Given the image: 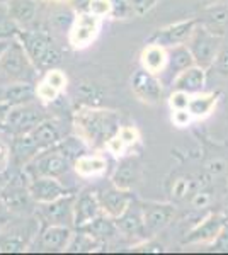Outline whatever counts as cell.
Here are the masks:
<instances>
[{
    "mask_svg": "<svg viewBox=\"0 0 228 255\" xmlns=\"http://www.w3.org/2000/svg\"><path fill=\"white\" fill-rule=\"evenodd\" d=\"M73 126L77 136L90 148H106V143L121 128V118L116 111L80 106L73 113Z\"/></svg>",
    "mask_w": 228,
    "mask_h": 255,
    "instance_id": "obj_1",
    "label": "cell"
},
{
    "mask_svg": "<svg viewBox=\"0 0 228 255\" xmlns=\"http://www.w3.org/2000/svg\"><path fill=\"white\" fill-rule=\"evenodd\" d=\"M15 38L20 41L29 60L32 61L38 72H48L61 63L60 49L56 48L51 34H48L46 31L20 29Z\"/></svg>",
    "mask_w": 228,
    "mask_h": 255,
    "instance_id": "obj_2",
    "label": "cell"
},
{
    "mask_svg": "<svg viewBox=\"0 0 228 255\" xmlns=\"http://www.w3.org/2000/svg\"><path fill=\"white\" fill-rule=\"evenodd\" d=\"M38 70L29 60L26 49L17 38H12L3 53L0 55V84H17L31 82L34 84Z\"/></svg>",
    "mask_w": 228,
    "mask_h": 255,
    "instance_id": "obj_3",
    "label": "cell"
},
{
    "mask_svg": "<svg viewBox=\"0 0 228 255\" xmlns=\"http://www.w3.org/2000/svg\"><path fill=\"white\" fill-rule=\"evenodd\" d=\"M222 38L223 36L210 31L206 26L198 22V26L194 27L191 38L188 39V43H186L191 55H193V58H194V63H196L198 67H201L205 70L213 67L220 48H222Z\"/></svg>",
    "mask_w": 228,
    "mask_h": 255,
    "instance_id": "obj_4",
    "label": "cell"
},
{
    "mask_svg": "<svg viewBox=\"0 0 228 255\" xmlns=\"http://www.w3.org/2000/svg\"><path fill=\"white\" fill-rule=\"evenodd\" d=\"M72 167V160L65 157L56 146H53L48 148V150L39 151L22 168V172L27 175V179H32V177H55V179H61V177L68 174Z\"/></svg>",
    "mask_w": 228,
    "mask_h": 255,
    "instance_id": "obj_5",
    "label": "cell"
},
{
    "mask_svg": "<svg viewBox=\"0 0 228 255\" xmlns=\"http://www.w3.org/2000/svg\"><path fill=\"white\" fill-rule=\"evenodd\" d=\"M102 19L90 12H77L68 29V44L73 49H84L94 43L101 31Z\"/></svg>",
    "mask_w": 228,
    "mask_h": 255,
    "instance_id": "obj_6",
    "label": "cell"
},
{
    "mask_svg": "<svg viewBox=\"0 0 228 255\" xmlns=\"http://www.w3.org/2000/svg\"><path fill=\"white\" fill-rule=\"evenodd\" d=\"M48 116L44 114V111L38 104H34V101L27 102V104L12 106L9 109V114H7V121L3 129L14 136V134L26 133V131L32 129L38 123H41Z\"/></svg>",
    "mask_w": 228,
    "mask_h": 255,
    "instance_id": "obj_7",
    "label": "cell"
},
{
    "mask_svg": "<svg viewBox=\"0 0 228 255\" xmlns=\"http://www.w3.org/2000/svg\"><path fill=\"white\" fill-rule=\"evenodd\" d=\"M131 90L145 104L157 106L164 97V82L155 73L140 68L131 77Z\"/></svg>",
    "mask_w": 228,
    "mask_h": 255,
    "instance_id": "obj_8",
    "label": "cell"
},
{
    "mask_svg": "<svg viewBox=\"0 0 228 255\" xmlns=\"http://www.w3.org/2000/svg\"><path fill=\"white\" fill-rule=\"evenodd\" d=\"M73 204H75V196L67 194L49 203L38 204L36 213L41 221H46V225L73 226Z\"/></svg>",
    "mask_w": 228,
    "mask_h": 255,
    "instance_id": "obj_9",
    "label": "cell"
},
{
    "mask_svg": "<svg viewBox=\"0 0 228 255\" xmlns=\"http://www.w3.org/2000/svg\"><path fill=\"white\" fill-rule=\"evenodd\" d=\"M27 184L29 179L24 172L20 175L9 177L2 194H0V203L9 211H24L26 208H29V204L34 203L29 194Z\"/></svg>",
    "mask_w": 228,
    "mask_h": 255,
    "instance_id": "obj_10",
    "label": "cell"
},
{
    "mask_svg": "<svg viewBox=\"0 0 228 255\" xmlns=\"http://www.w3.org/2000/svg\"><path fill=\"white\" fill-rule=\"evenodd\" d=\"M27 189L34 204L49 203L58 197L72 194V191L61 182V179H55V177H32L29 179Z\"/></svg>",
    "mask_w": 228,
    "mask_h": 255,
    "instance_id": "obj_11",
    "label": "cell"
},
{
    "mask_svg": "<svg viewBox=\"0 0 228 255\" xmlns=\"http://www.w3.org/2000/svg\"><path fill=\"white\" fill-rule=\"evenodd\" d=\"M198 22H200L198 19H186V20H179V22H176V24H171V26H165L157 31L148 43L160 44V46H164V48L186 44L188 39L191 38V34H193L194 27L198 26Z\"/></svg>",
    "mask_w": 228,
    "mask_h": 255,
    "instance_id": "obj_12",
    "label": "cell"
},
{
    "mask_svg": "<svg viewBox=\"0 0 228 255\" xmlns=\"http://www.w3.org/2000/svg\"><path fill=\"white\" fill-rule=\"evenodd\" d=\"M143 208V221H145V233L147 237H155L164 228L171 225L176 216V209L172 204H160V203H148L142 204Z\"/></svg>",
    "mask_w": 228,
    "mask_h": 255,
    "instance_id": "obj_13",
    "label": "cell"
},
{
    "mask_svg": "<svg viewBox=\"0 0 228 255\" xmlns=\"http://www.w3.org/2000/svg\"><path fill=\"white\" fill-rule=\"evenodd\" d=\"M99 203H101V209L106 216L113 218H119L124 211L128 209L131 203L135 201L131 191H126V189H119L116 186H111L107 189H102L97 194Z\"/></svg>",
    "mask_w": 228,
    "mask_h": 255,
    "instance_id": "obj_14",
    "label": "cell"
},
{
    "mask_svg": "<svg viewBox=\"0 0 228 255\" xmlns=\"http://www.w3.org/2000/svg\"><path fill=\"white\" fill-rule=\"evenodd\" d=\"M102 215L101 203L95 192L85 191L82 194L75 196V204H73V226L77 230L84 228L90 221H94L97 216Z\"/></svg>",
    "mask_w": 228,
    "mask_h": 255,
    "instance_id": "obj_15",
    "label": "cell"
},
{
    "mask_svg": "<svg viewBox=\"0 0 228 255\" xmlns=\"http://www.w3.org/2000/svg\"><path fill=\"white\" fill-rule=\"evenodd\" d=\"M223 225H225V220H223L222 215H210L200 225H196L191 230L188 237L182 240V245H211V242L218 237Z\"/></svg>",
    "mask_w": 228,
    "mask_h": 255,
    "instance_id": "obj_16",
    "label": "cell"
},
{
    "mask_svg": "<svg viewBox=\"0 0 228 255\" xmlns=\"http://www.w3.org/2000/svg\"><path fill=\"white\" fill-rule=\"evenodd\" d=\"M72 237V226L46 225L39 233V249L44 252H65Z\"/></svg>",
    "mask_w": 228,
    "mask_h": 255,
    "instance_id": "obj_17",
    "label": "cell"
},
{
    "mask_svg": "<svg viewBox=\"0 0 228 255\" xmlns=\"http://www.w3.org/2000/svg\"><path fill=\"white\" fill-rule=\"evenodd\" d=\"M116 225L119 228V233L126 237H142L145 238V221H143V208L140 203H133L128 206L126 211L119 218H116Z\"/></svg>",
    "mask_w": 228,
    "mask_h": 255,
    "instance_id": "obj_18",
    "label": "cell"
},
{
    "mask_svg": "<svg viewBox=\"0 0 228 255\" xmlns=\"http://www.w3.org/2000/svg\"><path fill=\"white\" fill-rule=\"evenodd\" d=\"M194 58L191 55L188 44H177V46L167 48V67H165L164 73L160 75L162 77H167V82L172 84V80L179 75L181 72H184L186 68L193 67Z\"/></svg>",
    "mask_w": 228,
    "mask_h": 255,
    "instance_id": "obj_19",
    "label": "cell"
},
{
    "mask_svg": "<svg viewBox=\"0 0 228 255\" xmlns=\"http://www.w3.org/2000/svg\"><path fill=\"white\" fill-rule=\"evenodd\" d=\"M10 150H12V162H14L19 168L26 167L27 163L41 151L29 131L12 136Z\"/></svg>",
    "mask_w": 228,
    "mask_h": 255,
    "instance_id": "obj_20",
    "label": "cell"
},
{
    "mask_svg": "<svg viewBox=\"0 0 228 255\" xmlns=\"http://www.w3.org/2000/svg\"><path fill=\"white\" fill-rule=\"evenodd\" d=\"M36 235V226H19L10 232H0V252H24L29 247L31 238Z\"/></svg>",
    "mask_w": 228,
    "mask_h": 255,
    "instance_id": "obj_21",
    "label": "cell"
},
{
    "mask_svg": "<svg viewBox=\"0 0 228 255\" xmlns=\"http://www.w3.org/2000/svg\"><path fill=\"white\" fill-rule=\"evenodd\" d=\"M206 85V70L193 65V67L186 68L184 72H181L176 79L172 80V89L174 90H182L188 92L189 96L198 92H203Z\"/></svg>",
    "mask_w": 228,
    "mask_h": 255,
    "instance_id": "obj_22",
    "label": "cell"
},
{
    "mask_svg": "<svg viewBox=\"0 0 228 255\" xmlns=\"http://www.w3.org/2000/svg\"><path fill=\"white\" fill-rule=\"evenodd\" d=\"M29 133H31V136L34 138L36 145H38L41 151L48 150V148H53L63 139L60 125L51 118L43 119V121L38 123L32 129H29Z\"/></svg>",
    "mask_w": 228,
    "mask_h": 255,
    "instance_id": "obj_23",
    "label": "cell"
},
{
    "mask_svg": "<svg viewBox=\"0 0 228 255\" xmlns=\"http://www.w3.org/2000/svg\"><path fill=\"white\" fill-rule=\"evenodd\" d=\"M0 101L12 106L27 104L36 101V84L31 82H17V84H7L0 90Z\"/></svg>",
    "mask_w": 228,
    "mask_h": 255,
    "instance_id": "obj_24",
    "label": "cell"
},
{
    "mask_svg": "<svg viewBox=\"0 0 228 255\" xmlns=\"http://www.w3.org/2000/svg\"><path fill=\"white\" fill-rule=\"evenodd\" d=\"M140 177V163L133 157H123L121 162H118V167L114 168V174L111 177L113 186L119 189L131 191Z\"/></svg>",
    "mask_w": 228,
    "mask_h": 255,
    "instance_id": "obj_25",
    "label": "cell"
},
{
    "mask_svg": "<svg viewBox=\"0 0 228 255\" xmlns=\"http://www.w3.org/2000/svg\"><path fill=\"white\" fill-rule=\"evenodd\" d=\"M140 63H142V68L160 77L162 73H164L165 67H167V48L160 46V44H155V43H148L147 46L142 49Z\"/></svg>",
    "mask_w": 228,
    "mask_h": 255,
    "instance_id": "obj_26",
    "label": "cell"
},
{
    "mask_svg": "<svg viewBox=\"0 0 228 255\" xmlns=\"http://www.w3.org/2000/svg\"><path fill=\"white\" fill-rule=\"evenodd\" d=\"M107 160L102 155H89L82 153L80 157L73 160V170L78 177H99L107 172Z\"/></svg>",
    "mask_w": 228,
    "mask_h": 255,
    "instance_id": "obj_27",
    "label": "cell"
},
{
    "mask_svg": "<svg viewBox=\"0 0 228 255\" xmlns=\"http://www.w3.org/2000/svg\"><path fill=\"white\" fill-rule=\"evenodd\" d=\"M140 139V133L135 126H121L118 133L106 143V150L116 157H123L131 146H135Z\"/></svg>",
    "mask_w": 228,
    "mask_h": 255,
    "instance_id": "obj_28",
    "label": "cell"
},
{
    "mask_svg": "<svg viewBox=\"0 0 228 255\" xmlns=\"http://www.w3.org/2000/svg\"><path fill=\"white\" fill-rule=\"evenodd\" d=\"M7 9H9L12 20L20 29H24L34 22L36 14H38V2L36 0H9Z\"/></svg>",
    "mask_w": 228,
    "mask_h": 255,
    "instance_id": "obj_29",
    "label": "cell"
},
{
    "mask_svg": "<svg viewBox=\"0 0 228 255\" xmlns=\"http://www.w3.org/2000/svg\"><path fill=\"white\" fill-rule=\"evenodd\" d=\"M218 102V94L215 92H198L193 94L189 97V104H188V113L194 119H205L208 118L213 109L217 108Z\"/></svg>",
    "mask_w": 228,
    "mask_h": 255,
    "instance_id": "obj_30",
    "label": "cell"
},
{
    "mask_svg": "<svg viewBox=\"0 0 228 255\" xmlns=\"http://www.w3.org/2000/svg\"><path fill=\"white\" fill-rule=\"evenodd\" d=\"M80 230L82 232L90 233V235L101 242H106V240H109V238H114L116 235H119V228H118V225H116V220L106 216L104 213Z\"/></svg>",
    "mask_w": 228,
    "mask_h": 255,
    "instance_id": "obj_31",
    "label": "cell"
},
{
    "mask_svg": "<svg viewBox=\"0 0 228 255\" xmlns=\"http://www.w3.org/2000/svg\"><path fill=\"white\" fill-rule=\"evenodd\" d=\"M104 90L97 84H80L77 87V99H80V106H102Z\"/></svg>",
    "mask_w": 228,
    "mask_h": 255,
    "instance_id": "obj_32",
    "label": "cell"
},
{
    "mask_svg": "<svg viewBox=\"0 0 228 255\" xmlns=\"http://www.w3.org/2000/svg\"><path fill=\"white\" fill-rule=\"evenodd\" d=\"M101 244L102 242L92 237L90 233L78 230L77 235H73L72 240H70L67 252H92V250H97L99 247H101Z\"/></svg>",
    "mask_w": 228,
    "mask_h": 255,
    "instance_id": "obj_33",
    "label": "cell"
},
{
    "mask_svg": "<svg viewBox=\"0 0 228 255\" xmlns=\"http://www.w3.org/2000/svg\"><path fill=\"white\" fill-rule=\"evenodd\" d=\"M203 26H206L210 31L217 32V34L223 36L225 27L228 24V10L225 7H217V9H211L206 12V17L203 20Z\"/></svg>",
    "mask_w": 228,
    "mask_h": 255,
    "instance_id": "obj_34",
    "label": "cell"
},
{
    "mask_svg": "<svg viewBox=\"0 0 228 255\" xmlns=\"http://www.w3.org/2000/svg\"><path fill=\"white\" fill-rule=\"evenodd\" d=\"M20 27L12 20L7 3H0V41L2 39H12L17 36Z\"/></svg>",
    "mask_w": 228,
    "mask_h": 255,
    "instance_id": "obj_35",
    "label": "cell"
},
{
    "mask_svg": "<svg viewBox=\"0 0 228 255\" xmlns=\"http://www.w3.org/2000/svg\"><path fill=\"white\" fill-rule=\"evenodd\" d=\"M41 80H44L46 84L51 85V87L60 90V92H63V90L67 89V84H68L67 75L58 68H51V70H48V72H44V75Z\"/></svg>",
    "mask_w": 228,
    "mask_h": 255,
    "instance_id": "obj_36",
    "label": "cell"
},
{
    "mask_svg": "<svg viewBox=\"0 0 228 255\" xmlns=\"http://www.w3.org/2000/svg\"><path fill=\"white\" fill-rule=\"evenodd\" d=\"M61 96L60 90H56L55 87H51L49 84H46L44 80H39L36 84V99L43 102H53Z\"/></svg>",
    "mask_w": 228,
    "mask_h": 255,
    "instance_id": "obj_37",
    "label": "cell"
},
{
    "mask_svg": "<svg viewBox=\"0 0 228 255\" xmlns=\"http://www.w3.org/2000/svg\"><path fill=\"white\" fill-rule=\"evenodd\" d=\"M87 12H90V14L97 15L101 19L111 17V14H113V3H111V0H90Z\"/></svg>",
    "mask_w": 228,
    "mask_h": 255,
    "instance_id": "obj_38",
    "label": "cell"
},
{
    "mask_svg": "<svg viewBox=\"0 0 228 255\" xmlns=\"http://www.w3.org/2000/svg\"><path fill=\"white\" fill-rule=\"evenodd\" d=\"M111 3H113V14H111V17L128 19L130 15L135 14L130 0H111Z\"/></svg>",
    "mask_w": 228,
    "mask_h": 255,
    "instance_id": "obj_39",
    "label": "cell"
},
{
    "mask_svg": "<svg viewBox=\"0 0 228 255\" xmlns=\"http://www.w3.org/2000/svg\"><path fill=\"white\" fill-rule=\"evenodd\" d=\"M189 94L188 92H182V90H174L169 97V106H171L172 111H182V109H188L189 104Z\"/></svg>",
    "mask_w": 228,
    "mask_h": 255,
    "instance_id": "obj_40",
    "label": "cell"
},
{
    "mask_svg": "<svg viewBox=\"0 0 228 255\" xmlns=\"http://www.w3.org/2000/svg\"><path fill=\"white\" fill-rule=\"evenodd\" d=\"M10 163H12V150H10V145L7 141H3L2 138H0V175L7 174V170L10 168Z\"/></svg>",
    "mask_w": 228,
    "mask_h": 255,
    "instance_id": "obj_41",
    "label": "cell"
},
{
    "mask_svg": "<svg viewBox=\"0 0 228 255\" xmlns=\"http://www.w3.org/2000/svg\"><path fill=\"white\" fill-rule=\"evenodd\" d=\"M75 15L77 14H73L72 10H61V12H56L55 14V17H53V22H55V26L58 27V29H61V31H67L70 29V26H72V22H73V19H75Z\"/></svg>",
    "mask_w": 228,
    "mask_h": 255,
    "instance_id": "obj_42",
    "label": "cell"
},
{
    "mask_svg": "<svg viewBox=\"0 0 228 255\" xmlns=\"http://www.w3.org/2000/svg\"><path fill=\"white\" fill-rule=\"evenodd\" d=\"M213 67L217 68V72L220 73L222 77H228V46L225 48H220L218 55H217V60H215Z\"/></svg>",
    "mask_w": 228,
    "mask_h": 255,
    "instance_id": "obj_43",
    "label": "cell"
},
{
    "mask_svg": "<svg viewBox=\"0 0 228 255\" xmlns=\"http://www.w3.org/2000/svg\"><path fill=\"white\" fill-rule=\"evenodd\" d=\"M211 247H213L215 252H228V223L225 221L223 228L220 230L218 237L211 242Z\"/></svg>",
    "mask_w": 228,
    "mask_h": 255,
    "instance_id": "obj_44",
    "label": "cell"
},
{
    "mask_svg": "<svg viewBox=\"0 0 228 255\" xmlns=\"http://www.w3.org/2000/svg\"><path fill=\"white\" fill-rule=\"evenodd\" d=\"M157 2H159V0H130L135 15H143L145 12H148L152 7H155Z\"/></svg>",
    "mask_w": 228,
    "mask_h": 255,
    "instance_id": "obj_45",
    "label": "cell"
},
{
    "mask_svg": "<svg viewBox=\"0 0 228 255\" xmlns=\"http://www.w3.org/2000/svg\"><path fill=\"white\" fill-rule=\"evenodd\" d=\"M193 116L188 113V109H182V111H172V123L179 128L188 126L191 121H193Z\"/></svg>",
    "mask_w": 228,
    "mask_h": 255,
    "instance_id": "obj_46",
    "label": "cell"
},
{
    "mask_svg": "<svg viewBox=\"0 0 228 255\" xmlns=\"http://www.w3.org/2000/svg\"><path fill=\"white\" fill-rule=\"evenodd\" d=\"M191 204L194 208H206L210 204V194L208 192H198V194H194Z\"/></svg>",
    "mask_w": 228,
    "mask_h": 255,
    "instance_id": "obj_47",
    "label": "cell"
},
{
    "mask_svg": "<svg viewBox=\"0 0 228 255\" xmlns=\"http://www.w3.org/2000/svg\"><path fill=\"white\" fill-rule=\"evenodd\" d=\"M188 189H189V182L186 179H181V180H177L176 187H174V194L177 197H184L186 192H188Z\"/></svg>",
    "mask_w": 228,
    "mask_h": 255,
    "instance_id": "obj_48",
    "label": "cell"
},
{
    "mask_svg": "<svg viewBox=\"0 0 228 255\" xmlns=\"http://www.w3.org/2000/svg\"><path fill=\"white\" fill-rule=\"evenodd\" d=\"M9 221H10V211L0 203V232L9 225Z\"/></svg>",
    "mask_w": 228,
    "mask_h": 255,
    "instance_id": "obj_49",
    "label": "cell"
},
{
    "mask_svg": "<svg viewBox=\"0 0 228 255\" xmlns=\"http://www.w3.org/2000/svg\"><path fill=\"white\" fill-rule=\"evenodd\" d=\"M9 109L10 106L5 104V102L0 101V129H3V126H5V121H7V114H9Z\"/></svg>",
    "mask_w": 228,
    "mask_h": 255,
    "instance_id": "obj_50",
    "label": "cell"
},
{
    "mask_svg": "<svg viewBox=\"0 0 228 255\" xmlns=\"http://www.w3.org/2000/svg\"><path fill=\"white\" fill-rule=\"evenodd\" d=\"M164 247L159 244H145L143 245V252H162Z\"/></svg>",
    "mask_w": 228,
    "mask_h": 255,
    "instance_id": "obj_51",
    "label": "cell"
},
{
    "mask_svg": "<svg viewBox=\"0 0 228 255\" xmlns=\"http://www.w3.org/2000/svg\"><path fill=\"white\" fill-rule=\"evenodd\" d=\"M7 180H9V177H7V174H2V175H0V194H2V191H3V187H5Z\"/></svg>",
    "mask_w": 228,
    "mask_h": 255,
    "instance_id": "obj_52",
    "label": "cell"
},
{
    "mask_svg": "<svg viewBox=\"0 0 228 255\" xmlns=\"http://www.w3.org/2000/svg\"><path fill=\"white\" fill-rule=\"evenodd\" d=\"M9 43H10V39H2V41H0V55H2L3 49L7 48V44H9Z\"/></svg>",
    "mask_w": 228,
    "mask_h": 255,
    "instance_id": "obj_53",
    "label": "cell"
},
{
    "mask_svg": "<svg viewBox=\"0 0 228 255\" xmlns=\"http://www.w3.org/2000/svg\"><path fill=\"white\" fill-rule=\"evenodd\" d=\"M9 2V0H0V3H7Z\"/></svg>",
    "mask_w": 228,
    "mask_h": 255,
    "instance_id": "obj_54",
    "label": "cell"
},
{
    "mask_svg": "<svg viewBox=\"0 0 228 255\" xmlns=\"http://www.w3.org/2000/svg\"><path fill=\"white\" fill-rule=\"evenodd\" d=\"M211 2H220V0H211Z\"/></svg>",
    "mask_w": 228,
    "mask_h": 255,
    "instance_id": "obj_55",
    "label": "cell"
}]
</instances>
